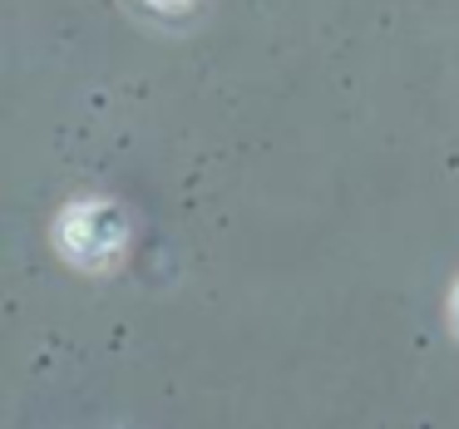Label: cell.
<instances>
[{
    "mask_svg": "<svg viewBox=\"0 0 459 429\" xmlns=\"http://www.w3.org/2000/svg\"><path fill=\"white\" fill-rule=\"evenodd\" d=\"M455 326H459V291H455Z\"/></svg>",
    "mask_w": 459,
    "mask_h": 429,
    "instance_id": "2",
    "label": "cell"
},
{
    "mask_svg": "<svg viewBox=\"0 0 459 429\" xmlns=\"http://www.w3.org/2000/svg\"><path fill=\"white\" fill-rule=\"evenodd\" d=\"M60 247L74 267H109L124 252V218L104 202H84V208H70L60 222Z\"/></svg>",
    "mask_w": 459,
    "mask_h": 429,
    "instance_id": "1",
    "label": "cell"
}]
</instances>
